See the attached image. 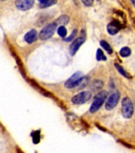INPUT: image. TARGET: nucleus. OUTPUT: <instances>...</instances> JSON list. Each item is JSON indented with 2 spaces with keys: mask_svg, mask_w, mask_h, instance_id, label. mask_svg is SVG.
<instances>
[{
  "mask_svg": "<svg viewBox=\"0 0 135 153\" xmlns=\"http://www.w3.org/2000/svg\"><path fill=\"white\" fill-rule=\"evenodd\" d=\"M108 96V93L107 91L103 90L101 92L98 93L97 95L95 97V99H94V101H93L92 105L90 108V112L91 113H94V112H97L98 110L100 109L101 106L103 105V102L106 100V98Z\"/></svg>",
  "mask_w": 135,
  "mask_h": 153,
  "instance_id": "1",
  "label": "nucleus"
},
{
  "mask_svg": "<svg viewBox=\"0 0 135 153\" xmlns=\"http://www.w3.org/2000/svg\"><path fill=\"white\" fill-rule=\"evenodd\" d=\"M122 113L125 118L130 119L134 113L133 103L129 97H125L122 100Z\"/></svg>",
  "mask_w": 135,
  "mask_h": 153,
  "instance_id": "2",
  "label": "nucleus"
},
{
  "mask_svg": "<svg viewBox=\"0 0 135 153\" xmlns=\"http://www.w3.org/2000/svg\"><path fill=\"white\" fill-rule=\"evenodd\" d=\"M57 25L56 22H52V23H50L45 26L39 33V38L41 40H47L51 38L53 35V33L57 29Z\"/></svg>",
  "mask_w": 135,
  "mask_h": 153,
  "instance_id": "3",
  "label": "nucleus"
},
{
  "mask_svg": "<svg viewBox=\"0 0 135 153\" xmlns=\"http://www.w3.org/2000/svg\"><path fill=\"white\" fill-rule=\"evenodd\" d=\"M91 97V93L89 91H83L74 96L72 98V101L75 105H82L90 100Z\"/></svg>",
  "mask_w": 135,
  "mask_h": 153,
  "instance_id": "4",
  "label": "nucleus"
},
{
  "mask_svg": "<svg viewBox=\"0 0 135 153\" xmlns=\"http://www.w3.org/2000/svg\"><path fill=\"white\" fill-rule=\"evenodd\" d=\"M119 97H120V95H119V93L118 91H115L114 93L111 94L108 99H107V102H106V105H105V108L107 110H112L115 106L117 105L118 102L119 100Z\"/></svg>",
  "mask_w": 135,
  "mask_h": 153,
  "instance_id": "5",
  "label": "nucleus"
},
{
  "mask_svg": "<svg viewBox=\"0 0 135 153\" xmlns=\"http://www.w3.org/2000/svg\"><path fill=\"white\" fill-rule=\"evenodd\" d=\"M83 76V75L81 72H76V73H75V74H74L73 75L65 82L64 86H65L67 88H76V85L78 83V81H80Z\"/></svg>",
  "mask_w": 135,
  "mask_h": 153,
  "instance_id": "6",
  "label": "nucleus"
},
{
  "mask_svg": "<svg viewBox=\"0 0 135 153\" xmlns=\"http://www.w3.org/2000/svg\"><path fill=\"white\" fill-rule=\"evenodd\" d=\"M34 3V0H16L15 5L20 10H27L32 8Z\"/></svg>",
  "mask_w": 135,
  "mask_h": 153,
  "instance_id": "7",
  "label": "nucleus"
},
{
  "mask_svg": "<svg viewBox=\"0 0 135 153\" xmlns=\"http://www.w3.org/2000/svg\"><path fill=\"white\" fill-rule=\"evenodd\" d=\"M84 42V38H77L73 41V42L72 43L70 47H69V52L71 55H75L76 53L77 52V50H79V48L80 47L81 45Z\"/></svg>",
  "mask_w": 135,
  "mask_h": 153,
  "instance_id": "8",
  "label": "nucleus"
},
{
  "mask_svg": "<svg viewBox=\"0 0 135 153\" xmlns=\"http://www.w3.org/2000/svg\"><path fill=\"white\" fill-rule=\"evenodd\" d=\"M122 28V26L120 22H119L118 21H113L111 22H110L108 25H107V31L111 35H114L116 34L118 32H119Z\"/></svg>",
  "mask_w": 135,
  "mask_h": 153,
  "instance_id": "9",
  "label": "nucleus"
},
{
  "mask_svg": "<svg viewBox=\"0 0 135 153\" xmlns=\"http://www.w3.org/2000/svg\"><path fill=\"white\" fill-rule=\"evenodd\" d=\"M37 37H38V34H37V31L35 30H31L29 32L26 33V35L24 37V39L27 43H33L36 40H37Z\"/></svg>",
  "mask_w": 135,
  "mask_h": 153,
  "instance_id": "10",
  "label": "nucleus"
},
{
  "mask_svg": "<svg viewBox=\"0 0 135 153\" xmlns=\"http://www.w3.org/2000/svg\"><path fill=\"white\" fill-rule=\"evenodd\" d=\"M69 17L67 15H61L57 19V21L55 22L57 23V26H64L66 24L69 23Z\"/></svg>",
  "mask_w": 135,
  "mask_h": 153,
  "instance_id": "11",
  "label": "nucleus"
},
{
  "mask_svg": "<svg viewBox=\"0 0 135 153\" xmlns=\"http://www.w3.org/2000/svg\"><path fill=\"white\" fill-rule=\"evenodd\" d=\"M38 2L40 3V7L41 8H45L56 4L57 0H38Z\"/></svg>",
  "mask_w": 135,
  "mask_h": 153,
  "instance_id": "12",
  "label": "nucleus"
},
{
  "mask_svg": "<svg viewBox=\"0 0 135 153\" xmlns=\"http://www.w3.org/2000/svg\"><path fill=\"white\" fill-rule=\"evenodd\" d=\"M88 82H89V79H88V76H83L82 78L78 81V83L76 85V88H77L78 89H82L84 87H86V85H88Z\"/></svg>",
  "mask_w": 135,
  "mask_h": 153,
  "instance_id": "13",
  "label": "nucleus"
},
{
  "mask_svg": "<svg viewBox=\"0 0 135 153\" xmlns=\"http://www.w3.org/2000/svg\"><path fill=\"white\" fill-rule=\"evenodd\" d=\"M114 67L116 68V69L118 70V71H119V74H122V75L123 76H125V77H126V78H130V77H131V76H130V75H129V74L126 73V70H125V69H124L121 66V65H119V64L115 63V64H114Z\"/></svg>",
  "mask_w": 135,
  "mask_h": 153,
  "instance_id": "14",
  "label": "nucleus"
},
{
  "mask_svg": "<svg viewBox=\"0 0 135 153\" xmlns=\"http://www.w3.org/2000/svg\"><path fill=\"white\" fill-rule=\"evenodd\" d=\"M100 45H101V46H102V47L106 50V51H107L108 53L111 54L112 52H113L112 48L111 47V45H110L109 44L106 42V41H101V42H100Z\"/></svg>",
  "mask_w": 135,
  "mask_h": 153,
  "instance_id": "15",
  "label": "nucleus"
},
{
  "mask_svg": "<svg viewBox=\"0 0 135 153\" xmlns=\"http://www.w3.org/2000/svg\"><path fill=\"white\" fill-rule=\"evenodd\" d=\"M119 53H120V55H121L122 57H126L131 55V49L128 47H123V48H122L121 50H120V52H119Z\"/></svg>",
  "mask_w": 135,
  "mask_h": 153,
  "instance_id": "16",
  "label": "nucleus"
},
{
  "mask_svg": "<svg viewBox=\"0 0 135 153\" xmlns=\"http://www.w3.org/2000/svg\"><path fill=\"white\" fill-rule=\"evenodd\" d=\"M103 85V82L100 80H96L94 81L92 83V88L93 90H96V89H100L102 88V86Z\"/></svg>",
  "mask_w": 135,
  "mask_h": 153,
  "instance_id": "17",
  "label": "nucleus"
},
{
  "mask_svg": "<svg viewBox=\"0 0 135 153\" xmlns=\"http://www.w3.org/2000/svg\"><path fill=\"white\" fill-rule=\"evenodd\" d=\"M57 33H58V34H59L60 37H62V38H64V37H65L67 34L66 28H65L64 26H59V28H58V30H57Z\"/></svg>",
  "mask_w": 135,
  "mask_h": 153,
  "instance_id": "18",
  "label": "nucleus"
},
{
  "mask_svg": "<svg viewBox=\"0 0 135 153\" xmlns=\"http://www.w3.org/2000/svg\"><path fill=\"white\" fill-rule=\"evenodd\" d=\"M96 59L98 61H101V60L105 61V60H107V57L103 54V51L100 49H98L97 53H96Z\"/></svg>",
  "mask_w": 135,
  "mask_h": 153,
  "instance_id": "19",
  "label": "nucleus"
},
{
  "mask_svg": "<svg viewBox=\"0 0 135 153\" xmlns=\"http://www.w3.org/2000/svg\"><path fill=\"white\" fill-rule=\"evenodd\" d=\"M32 137H33V143H39V141H40V131H34L33 133H32Z\"/></svg>",
  "mask_w": 135,
  "mask_h": 153,
  "instance_id": "20",
  "label": "nucleus"
},
{
  "mask_svg": "<svg viewBox=\"0 0 135 153\" xmlns=\"http://www.w3.org/2000/svg\"><path fill=\"white\" fill-rule=\"evenodd\" d=\"M76 30H74L72 31V33L71 35L69 36V38H64V40H65V41H66V42H70V41H71L72 39H73L74 37L76 36Z\"/></svg>",
  "mask_w": 135,
  "mask_h": 153,
  "instance_id": "21",
  "label": "nucleus"
},
{
  "mask_svg": "<svg viewBox=\"0 0 135 153\" xmlns=\"http://www.w3.org/2000/svg\"><path fill=\"white\" fill-rule=\"evenodd\" d=\"M81 1L87 7H91L93 4V1L94 0H81Z\"/></svg>",
  "mask_w": 135,
  "mask_h": 153,
  "instance_id": "22",
  "label": "nucleus"
},
{
  "mask_svg": "<svg viewBox=\"0 0 135 153\" xmlns=\"http://www.w3.org/2000/svg\"><path fill=\"white\" fill-rule=\"evenodd\" d=\"M133 3H134V7H135V0L133 2Z\"/></svg>",
  "mask_w": 135,
  "mask_h": 153,
  "instance_id": "23",
  "label": "nucleus"
},
{
  "mask_svg": "<svg viewBox=\"0 0 135 153\" xmlns=\"http://www.w3.org/2000/svg\"><path fill=\"white\" fill-rule=\"evenodd\" d=\"M131 1H132V2H134V0H131Z\"/></svg>",
  "mask_w": 135,
  "mask_h": 153,
  "instance_id": "24",
  "label": "nucleus"
},
{
  "mask_svg": "<svg viewBox=\"0 0 135 153\" xmlns=\"http://www.w3.org/2000/svg\"><path fill=\"white\" fill-rule=\"evenodd\" d=\"M2 1H5V0H2Z\"/></svg>",
  "mask_w": 135,
  "mask_h": 153,
  "instance_id": "25",
  "label": "nucleus"
}]
</instances>
